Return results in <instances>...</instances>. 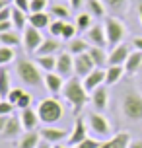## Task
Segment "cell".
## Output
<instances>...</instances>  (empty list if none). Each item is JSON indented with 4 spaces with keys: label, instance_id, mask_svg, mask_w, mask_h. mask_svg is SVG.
I'll use <instances>...</instances> for the list:
<instances>
[{
    "label": "cell",
    "instance_id": "34",
    "mask_svg": "<svg viewBox=\"0 0 142 148\" xmlns=\"http://www.w3.org/2000/svg\"><path fill=\"white\" fill-rule=\"evenodd\" d=\"M86 6H88V12L94 18H103L105 16V6L101 0H86Z\"/></svg>",
    "mask_w": 142,
    "mask_h": 148
},
{
    "label": "cell",
    "instance_id": "43",
    "mask_svg": "<svg viewBox=\"0 0 142 148\" xmlns=\"http://www.w3.org/2000/svg\"><path fill=\"white\" fill-rule=\"evenodd\" d=\"M12 20V6H6L0 10V22H10Z\"/></svg>",
    "mask_w": 142,
    "mask_h": 148
},
{
    "label": "cell",
    "instance_id": "47",
    "mask_svg": "<svg viewBox=\"0 0 142 148\" xmlns=\"http://www.w3.org/2000/svg\"><path fill=\"white\" fill-rule=\"evenodd\" d=\"M6 121H8V117H2V115H0V134H2L4 127H6Z\"/></svg>",
    "mask_w": 142,
    "mask_h": 148
},
{
    "label": "cell",
    "instance_id": "51",
    "mask_svg": "<svg viewBox=\"0 0 142 148\" xmlns=\"http://www.w3.org/2000/svg\"><path fill=\"white\" fill-rule=\"evenodd\" d=\"M138 18H140V22H142V4L138 6Z\"/></svg>",
    "mask_w": 142,
    "mask_h": 148
},
{
    "label": "cell",
    "instance_id": "13",
    "mask_svg": "<svg viewBox=\"0 0 142 148\" xmlns=\"http://www.w3.org/2000/svg\"><path fill=\"white\" fill-rule=\"evenodd\" d=\"M84 88L88 90V94H91L94 90H97L99 86L105 84V68H94L86 78H82Z\"/></svg>",
    "mask_w": 142,
    "mask_h": 148
},
{
    "label": "cell",
    "instance_id": "35",
    "mask_svg": "<svg viewBox=\"0 0 142 148\" xmlns=\"http://www.w3.org/2000/svg\"><path fill=\"white\" fill-rule=\"evenodd\" d=\"M14 59H16L14 47H6V45H2V47H0V66H6V64H10Z\"/></svg>",
    "mask_w": 142,
    "mask_h": 148
},
{
    "label": "cell",
    "instance_id": "38",
    "mask_svg": "<svg viewBox=\"0 0 142 148\" xmlns=\"http://www.w3.org/2000/svg\"><path fill=\"white\" fill-rule=\"evenodd\" d=\"M76 33H78L76 23L66 22V25H64V31H62V37H60V39H64V41H72V39L76 37Z\"/></svg>",
    "mask_w": 142,
    "mask_h": 148
},
{
    "label": "cell",
    "instance_id": "33",
    "mask_svg": "<svg viewBox=\"0 0 142 148\" xmlns=\"http://www.w3.org/2000/svg\"><path fill=\"white\" fill-rule=\"evenodd\" d=\"M105 8H109L115 14H125L128 6V0H101Z\"/></svg>",
    "mask_w": 142,
    "mask_h": 148
},
{
    "label": "cell",
    "instance_id": "30",
    "mask_svg": "<svg viewBox=\"0 0 142 148\" xmlns=\"http://www.w3.org/2000/svg\"><path fill=\"white\" fill-rule=\"evenodd\" d=\"M0 45H6V47H20V45H22V37L16 33V29L4 31V33H0Z\"/></svg>",
    "mask_w": 142,
    "mask_h": 148
},
{
    "label": "cell",
    "instance_id": "52",
    "mask_svg": "<svg viewBox=\"0 0 142 148\" xmlns=\"http://www.w3.org/2000/svg\"><path fill=\"white\" fill-rule=\"evenodd\" d=\"M57 2H62V0H57Z\"/></svg>",
    "mask_w": 142,
    "mask_h": 148
},
{
    "label": "cell",
    "instance_id": "22",
    "mask_svg": "<svg viewBox=\"0 0 142 148\" xmlns=\"http://www.w3.org/2000/svg\"><path fill=\"white\" fill-rule=\"evenodd\" d=\"M125 74V66L123 64H109L105 68V86H113L123 78Z\"/></svg>",
    "mask_w": 142,
    "mask_h": 148
},
{
    "label": "cell",
    "instance_id": "53",
    "mask_svg": "<svg viewBox=\"0 0 142 148\" xmlns=\"http://www.w3.org/2000/svg\"><path fill=\"white\" fill-rule=\"evenodd\" d=\"M51 148H55V146H51Z\"/></svg>",
    "mask_w": 142,
    "mask_h": 148
},
{
    "label": "cell",
    "instance_id": "11",
    "mask_svg": "<svg viewBox=\"0 0 142 148\" xmlns=\"http://www.w3.org/2000/svg\"><path fill=\"white\" fill-rule=\"evenodd\" d=\"M94 68H96V64H94V60H91V57L88 55V53L76 55L74 57V76H78V78H86Z\"/></svg>",
    "mask_w": 142,
    "mask_h": 148
},
{
    "label": "cell",
    "instance_id": "32",
    "mask_svg": "<svg viewBox=\"0 0 142 148\" xmlns=\"http://www.w3.org/2000/svg\"><path fill=\"white\" fill-rule=\"evenodd\" d=\"M91 20H94V16L90 12H80V14L76 16V27H78V31L86 33L91 27Z\"/></svg>",
    "mask_w": 142,
    "mask_h": 148
},
{
    "label": "cell",
    "instance_id": "41",
    "mask_svg": "<svg viewBox=\"0 0 142 148\" xmlns=\"http://www.w3.org/2000/svg\"><path fill=\"white\" fill-rule=\"evenodd\" d=\"M23 94H25V92H23L22 88H14V90H10V94H8V101H10V103H14V105H18V101H20V99H22V96Z\"/></svg>",
    "mask_w": 142,
    "mask_h": 148
},
{
    "label": "cell",
    "instance_id": "45",
    "mask_svg": "<svg viewBox=\"0 0 142 148\" xmlns=\"http://www.w3.org/2000/svg\"><path fill=\"white\" fill-rule=\"evenodd\" d=\"M10 29H14V23H12V20H10V22H0V33L10 31Z\"/></svg>",
    "mask_w": 142,
    "mask_h": 148
},
{
    "label": "cell",
    "instance_id": "31",
    "mask_svg": "<svg viewBox=\"0 0 142 148\" xmlns=\"http://www.w3.org/2000/svg\"><path fill=\"white\" fill-rule=\"evenodd\" d=\"M10 90H12V86H10V72L4 66H0V97L6 99Z\"/></svg>",
    "mask_w": 142,
    "mask_h": 148
},
{
    "label": "cell",
    "instance_id": "8",
    "mask_svg": "<svg viewBox=\"0 0 142 148\" xmlns=\"http://www.w3.org/2000/svg\"><path fill=\"white\" fill-rule=\"evenodd\" d=\"M88 138V125H86V117H78L76 119V125L72 127V131L66 138V146H76Z\"/></svg>",
    "mask_w": 142,
    "mask_h": 148
},
{
    "label": "cell",
    "instance_id": "28",
    "mask_svg": "<svg viewBox=\"0 0 142 148\" xmlns=\"http://www.w3.org/2000/svg\"><path fill=\"white\" fill-rule=\"evenodd\" d=\"M35 62L37 66L43 70V72H55L57 70V57L55 55H45V57H35Z\"/></svg>",
    "mask_w": 142,
    "mask_h": 148
},
{
    "label": "cell",
    "instance_id": "23",
    "mask_svg": "<svg viewBox=\"0 0 142 148\" xmlns=\"http://www.w3.org/2000/svg\"><path fill=\"white\" fill-rule=\"evenodd\" d=\"M88 55L91 57L96 68H105L109 66V55H105V49L103 47H90Z\"/></svg>",
    "mask_w": 142,
    "mask_h": 148
},
{
    "label": "cell",
    "instance_id": "39",
    "mask_svg": "<svg viewBox=\"0 0 142 148\" xmlns=\"http://www.w3.org/2000/svg\"><path fill=\"white\" fill-rule=\"evenodd\" d=\"M47 6H49V0H29V14L45 12Z\"/></svg>",
    "mask_w": 142,
    "mask_h": 148
},
{
    "label": "cell",
    "instance_id": "19",
    "mask_svg": "<svg viewBox=\"0 0 142 148\" xmlns=\"http://www.w3.org/2000/svg\"><path fill=\"white\" fill-rule=\"evenodd\" d=\"M45 86L53 96H57V94H60L62 88H64V78H62L59 72H47L45 74Z\"/></svg>",
    "mask_w": 142,
    "mask_h": 148
},
{
    "label": "cell",
    "instance_id": "36",
    "mask_svg": "<svg viewBox=\"0 0 142 148\" xmlns=\"http://www.w3.org/2000/svg\"><path fill=\"white\" fill-rule=\"evenodd\" d=\"M101 142L103 140H99V138H91V136H88L84 142H80V144H76V146H62V144H57L55 148H99L101 146Z\"/></svg>",
    "mask_w": 142,
    "mask_h": 148
},
{
    "label": "cell",
    "instance_id": "7",
    "mask_svg": "<svg viewBox=\"0 0 142 148\" xmlns=\"http://www.w3.org/2000/svg\"><path fill=\"white\" fill-rule=\"evenodd\" d=\"M41 43H43V35L37 27L27 25L22 31V47L25 49V53H35L41 47Z\"/></svg>",
    "mask_w": 142,
    "mask_h": 148
},
{
    "label": "cell",
    "instance_id": "25",
    "mask_svg": "<svg viewBox=\"0 0 142 148\" xmlns=\"http://www.w3.org/2000/svg\"><path fill=\"white\" fill-rule=\"evenodd\" d=\"M27 22H29V16L27 12H23L20 8L12 6V23H14V29L16 31H23L27 27Z\"/></svg>",
    "mask_w": 142,
    "mask_h": 148
},
{
    "label": "cell",
    "instance_id": "18",
    "mask_svg": "<svg viewBox=\"0 0 142 148\" xmlns=\"http://www.w3.org/2000/svg\"><path fill=\"white\" fill-rule=\"evenodd\" d=\"M128 146H130V134L127 131H123V133H117L111 138L103 140L99 148H128Z\"/></svg>",
    "mask_w": 142,
    "mask_h": 148
},
{
    "label": "cell",
    "instance_id": "26",
    "mask_svg": "<svg viewBox=\"0 0 142 148\" xmlns=\"http://www.w3.org/2000/svg\"><path fill=\"white\" fill-rule=\"evenodd\" d=\"M123 66H125V72H127V74L138 72V68L142 66V51H136V49H132V53L128 55L127 62H125Z\"/></svg>",
    "mask_w": 142,
    "mask_h": 148
},
{
    "label": "cell",
    "instance_id": "29",
    "mask_svg": "<svg viewBox=\"0 0 142 148\" xmlns=\"http://www.w3.org/2000/svg\"><path fill=\"white\" fill-rule=\"evenodd\" d=\"M49 14L53 18H57V20H64L66 22L68 18H70V8L66 4H62V2H55V4L49 6Z\"/></svg>",
    "mask_w": 142,
    "mask_h": 148
},
{
    "label": "cell",
    "instance_id": "20",
    "mask_svg": "<svg viewBox=\"0 0 142 148\" xmlns=\"http://www.w3.org/2000/svg\"><path fill=\"white\" fill-rule=\"evenodd\" d=\"M60 51V41L57 37H47L43 39V43L35 51V57H45V55H57Z\"/></svg>",
    "mask_w": 142,
    "mask_h": 148
},
{
    "label": "cell",
    "instance_id": "16",
    "mask_svg": "<svg viewBox=\"0 0 142 148\" xmlns=\"http://www.w3.org/2000/svg\"><path fill=\"white\" fill-rule=\"evenodd\" d=\"M20 121H22V125H23V131H35L37 125L41 123V121H39V115H37V109H33V107L22 109Z\"/></svg>",
    "mask_w": 142,
    "mask_h": 148
},
{
    "label": "cell",
    "instance_id": "15",
    "mask_svg": "<svg viewBox=\"0 0 142 148\" xmlns=\"http://www.w3.org/2000/svg\"><path fill=\"white\" fill-rule=\"evenodd\" d=\"M130 53H132V47L130 45L121 43L117 47H113L111 53H109V64H125Z\"/></svg>",
    "mask_w": 142,
    "mask_h": 148
},
{
    "label": "cell",
    "instance_id": "49",
    "mask_svg": "<svg viewBox=\"0 0 142 148\" xmlns=\"http://www.w3.org/2000/svg\"><path fill=\"white\" fill-rule=\"evenodd\" d=\"M6 6H10V2H8V0H0V10L6 8Z\"/></svg>",
    "mask_w": 142,
    "mask_h": 148
},
{
    "label": "cell",
    "instance_id": "40",
    "mask_svg": "<svg viewBox=\"0 0 142 148\" xmlns=\"http://www.w3.org/2000/svg\"><path fill=\"white\" fill-rule=\"evenodd\" d=\"M14 109H16L14 103H10L8 99H0V115L2 117H10L14 113Z\"/></svg>",
    "mask_w": 142,
    "mask_h": 148
},
{
    "label": "cell",
    "instance_id": "48",
    "mask_svg": "<svg viewBox=\"0 0 142 148\" xmlns=\"http://www.w3.org/2000/svg\"><path fill=\"white\" fill-rule=\"evenodd\" d=\"M128 148H142V140H134V142H130V146Z\"/></svg>",
    "mask_w": 142,
    "mask_h": 148
},
{
    "label": "cell",
    "instance_id": "50",
    "mask_svg": "<svg viewBox=\"0 0 142 148\" xmlns=\"http://www.w3.org/2000/svg\"><path fill=\"white\" fill-rule=\"evenodd\" d=\"M39 148H51V146H49V144H47V142L43 140V142H41V144H39Z\"/></svg>",
    "mask_w": 142,
    "mask_h": 148
},
{
    "label": "cell",
    "instance_id": "6",
    "mask_svg": "<svg viewBox=\"0 0 142 148\" xmlns=\"http://www.w3.org/2000/svg\"><path fill=\"white\" fill-rule=\"evenodd\" d=\"M86 125H88V131H91L96 138H105L111 134V123L99 111H90L86 115Z\"/></svg>",
    "mask_w": 142,
    "mask_h": 148
},
{
    "label": "cell",
    "instance_id": "4",
    "mask_svg": "<svg viewBox=\"0 0 142 148\" xmlns=\"http://www.w3.org/2000/svg\"><path fill=\"white\" fill-rule=\"evenodd\" d=\"M35 109H37L39 121L43 125H55L64 115V105L60 103L57 97H45V99H41Z\"/></svg>",
    "mask_w": 142,
    "mask_h": 148
},
{
    "label": "cell",
    "instance_id": "3",
    "mask_svg": "<svg viewBox=\"0 0 142 148\" xmlns=\"http://www.w3.org/2000/svg\"><path fill=\"white\" fill-rule=\"evenodd\" d=\"M123 117L130 123H142V94L136 88L128 86L121 97Z\"/></svg>",
    "mask_w": 142,
    "mask_h": 148
},
{
    "label": "cell",
    "instance_id": "54",
    "mask_svg": "<svg viewBox=\"0 0 142 148\" xmlns=\"http://www.w3.org/2000/svg\"><path fill=\"white\" fill-rule=\"evenodd\" d=\"M0 99H2V97H0Z\"/></svg>",
    "mask_w": 142,
    "mask_h": 148
},
{
    "label": "cell",
    "instance_id": "10",
    "mask_svg": "<svg viewBox=\"0 0 142 148\" xmlns=\"http://www.w3.org/2000/svg\"><path fill=\"white\" fill-rule=\"evenodd\" d=\"M55 72H59L62 78H70L72 74H74V55H70V53H59L57 55V70Z\"/></svg>",
    "mask_w": 142,
    "mask_h": 148
},
{
    "label": "cell",
    "instance_id": "21",
    "mask_svg": "<svg viewBox=\"0 0 142 148\" xmlns=\"http://www.w3.org/2000/svg\"><path fill=\"white\" fill-rule=\"evenodd\" d=\"M41 133L39 131H25L20 136V148H39L41 144Z\"/></svg>",
    "mask_w": 142,
    "mask_h": 148
},
{
    "label": "cell",
    "instance_id": "2",
    "mask_svg": "<svg viewBox=\"0 0 142 148\" xmlns=\"http://www.w3.org/2000/svg\"><path fill=\"white\" fill-rule=\"evenodd\" d=\"M16 74L25 86H31V88H41L45 84V76L41 74V68L37 66V62L25 59V57L16 59Z\"/></svg>",
    "mask_w": 142,
    "mask_h": 148
},
{
    "label": "cell",
    "instance_id": "44",
    "mask_svg": "<svg viewBox=\"0 0 142 148\" xmlns=\"http://www.w3.org/2000/svg\"><path fill=\"white\" fill-rule=\"evenodd\" d=\"M68 2H70V10H74V12H78L84 6V0H68Z\"/></svg>",
    "mask_w": 142,
    "mask_h": 148
},
{
    "label": "cell",
    "instance_id": "9",
    "mask_svg": "<svg viewBox=\"0 0 142 148\" xmlns=\"http://www.w3.org/2000/svg\"><path fill=\"white\" fill-rule=\"evenodd\" d=\"M39 133H41V138L47 144H53V146H57L60 142H66L68 134H70L66 129H55V127H43Z\"/></svg>",
    "mask_w": 142,
    "mask_h": 148
},
{
    "label": "cell",
    "instance_id": "37",
    "mask_svg": "<svg viewBox=\"0 0 142 148\" xmlns=\"http://www.w3.org/2000/svg\"><path fill=\"white\" fill-rule=\"evenodd\" d=\"M64 25H66V22L64 20H53L51 25H49V33H51V37H62V31H64Z\"/></svg>",
    "mask_w": 142,
    "mask_h": 148
},
{
    "label": "cell",
    "instance_id": "46",
    "mask_svg": "<svg viewBox=\"0 0 142 148\" xmlns=\"http://www.w3.org/2000/svg\"><path fill=\"white\" fill-rule=\"evenodd\" d=\"M132 47H134L136 51H142V37H134L132 39Z\"/></svg>",
    "mask_w": 142,
    "mask_h": 148
},
{
    "label": "cell",
    "instance_id": "14",
    "mask_svg": "<svg viewBox=\"0 0 142 148\" xmlns=\"http://www.w3.org/2000/svg\"><path fill=\"white\" fill-rule=\"evenodd\" d=\"M86 39H88V43L91 47H105L107 45V35H105V27L103 25H91L90 29L86 31Z\"/></svg>",
    "mask_w": 142,
    "mask_h": 148
},
{
    "label": "cell",
    "instance_id": "27",
    "mask_svg": "<svg viewBox=\"0 0 142 148\" xmlns=\"http://www.w3.org/2000/svg\"><path fill=\"white\" fill-rule=\"evenodd\" d=\"M91 45L88 43V39H82V37H74L72 41H68V53L70 55H84V53L90 51Z\"/></svg>",
    "mask_w": 142,
    "mask_h": 148
},
{
    "label": "cell",
    "instance_id": "1",
    "mask_svg": "<svg viewBox=\"0 0 142 148\" xmlns=\"http://www.w3.org/2000/svg\"><path fill=\"white\" fill-rule=\"evenodd\" d=\"M62 97L66 99L70 107H72V115H80L82 109L86 107L88 103V99H90V94H88V90L84 88V82L82 78H78V76H72V78H68L64 82V88H62Z\"/></svg>",
    "mask_w": 142,
    "mask_h": 148
},
{
    "label": "cell",
    "instance_id": "24",
    "mask_svg": "<svg viewBox=\"0 0 142 148\" xmlns=\"http://www.w3.org/2000/svg\"><path fill=\"white\" fill-rule=\"evenodd\" d=\"M51 22H53L51 14H47V12H35V14H29V25L37 27L39 31L41 29H49Z\"/></svg>",
    "mask_w": 142,
    "mask_h": 148
},
{
    "label": "cell",
    "instance_id": "17",
    "mask_svg": "<svg viewBox=\"0 0 142 148\" xmlns=\"http://www.w3.org/2000/svg\"><path fill=\"white\" fill-rule=\"evenodd\" d=\"M91 103H94V107L99 113L107 109V105H109V92H107V86L105 84L91 92Z\"/></svg>",
    "mask_w": 142,
    "mask_h": 148
},
{
    "label": "cell",
    "instance_id": "5",
    "mask_svg": "<svg viewBox=\"0 0 142 148\" xmlns=\"http://www.w3.org/2000/svg\"><path fill=\"white\" fill-rule=\"evenodd\" d=\"M103 27H105V35H107V47L113 49L125 41L127 37V25L121 22L119 18L115 16H107L103 22Z\"/></svg>",
    "mask_w": 142,
    "mask_h": 148
},
{
    "label": "cell",
    "instance_id": "12",
    "mask_svg": "<svg viewBox=\"0 0 142 148\" xmlns=\"http://www.w3.org/2000/svg\"><path fill=\"white\" fill-rule=\"evenodd\" d=\"M22 131H23V125L22 121H20V117H14V115H10L6 121V127H4V131H2V138L4 140H14V138H18V136H22Z\"/></svg>",
    "mask_w": 142,
    "mask_h": 148
},
{
    "label": "cell",
    "instance_id": "42",
    "mask_svg": "<svg viewBox=\"0 0 142 148\" xmlns=\"http://www.w3.org/2000/svg\"><path fill=\"white\" fill-rule=\"evenodd\" d=\"M31 101H33L31 94H27V92H25V94L22 96V99L18 101V105H16V107H18V109H25V107H31Z\"/></svg>",
    "mask_w": 142,
    "mask_h": 148
}]
</instances>
